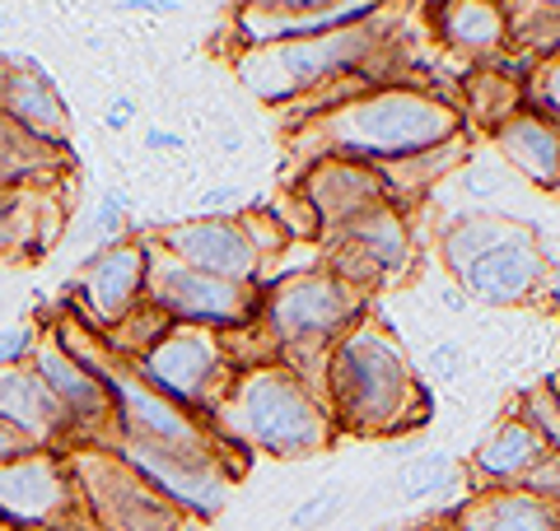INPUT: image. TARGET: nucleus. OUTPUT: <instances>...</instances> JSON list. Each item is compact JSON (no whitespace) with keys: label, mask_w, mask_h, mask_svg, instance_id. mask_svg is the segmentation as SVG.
Wrapping results in <instances>:
<instances>
[{"label":"nucleus","mask_w":560,"mask_h":531,"mask_svg":"<svg viewBox=\"0 0 560 531\" xmlns=\"http://www.w3.org/2000/svg\"><path fill=\"white\" fill-rule=\"evenodd\" d=\"M463 135V113L430 88L378 84L370 94L318 113L290 131L294 150L313 158H350V164H397Z\"/></svg>","instance_id":"nucleus-1"},{"label":"nucleus","mask_w":560,"mask_h":531,"mask_svg":"<svg viewBox=\"0 0 560 531\" xmlns=\"http://www.w3.org/2000/svg\"><path fill=\"white\" fill-rule=\"evenodd\" d=\"M323 397L337 429L360 438H388L425 424L430 397L416 382L407 354L374 317H360L327 354Z\"/></svg>","instance_id":"nucleus-2"},{"label":"nucleus","mask_w":560,"mask_h":531,"mask_svg":"<svg viewBox=\"0 0 560 531\" xmlns=\"http://www.w3.org/2000/svg\"><path fill=\"white\" fill-rule=\"evenodd\" d=\"M210 424L234 448L248 442V448H261L271 457H308L337 438L327 401L280 359L243 368Z\"/></svg>","instance_id":"nucleus-3"},{"label":"nucleus","mask_w":560,"mask_h":531,"mask_svg":"<svg viewBox=\"0 0 560 531\" xmlns=\"http://www.w3.org/2000/svg\"><path fill=\"white\" fill-rule=\"evenodd\" d=\"M440 252L463 294L490 308L533 304L551 280L547 247L533 224L510 215H458L444 228Z\"/></svg>","instance_id":"nucleus-4"},{"label":"nucleus","mask_w":560,"mask_h":531,"mask_svg":"<svg viewBox=\"0 0 560 531\" xmlns=\"http://www.w3.org/2000/svg\"><path fill=\"white\" fill-rule=\"evenodd\" d=\"M360 317H364V294L323 266V271H294L261 290L257 322L267 327L276 359L290 364L294 374L318 392L313 364L323 359V368H327L331 345H337Z\"/></svg>","instance_id":"nucleus-5"},{"label":"nucleus","mask_w":560,"mask_h":531,"mask_svg":"<svg viewBox=\"0 0 560 531\" xmlns=\"http://www.w3.org/2000/svg\"><path fill=\"white\" fill-rule=\"evenodd\" d=\"M378 20L331 28V33H318V38L243 47L238 51V80H243V88H253L261 103H294L304 94H318L323 84H337V80L370 66V57L383 47Z\"/></svg>","instance_id":"nucleus-6"},{"label":"nucleus","mask_w":560,"mask_h":531,"mask_svg":"<svg viewBox=\"0 0 560 531\" xmlns=\"http://www.w3.org/2000/svg\"><path fill=\"white\" fill-rule=\"evenodd\" d=\"M131 374L150 392L168 397L183 411L210 420L220 411L224 392L238 378V364L230 354V335L210 327H168L145 354L131 359Z\"/></svg>","instance_id":"nucleus-7"},{"label":"nucleus","mask_w":560,"mask_h":531,"mask_svg":"<svg viewBox=\"0 0 560 531\" xmlns=\"http://www.w3.org/2000/svg\"><path fill=\"white\" fill-rule=\"evenodd\" d=\"M61 457L94 531H187V512L160 499L113 448H66Z\"/></svg>","instance_id":"nucleus-8"},{"label":"nucleus","mask_w":560,"mask_h":531,"mask_svg":"<svg viewBox=\"0 0 560 531\" xmlns=\"http://www.w3.org/2000/svg\"><path fill=\"white\" fill-rule=\"evenodd\" d=\"M145 304L173 327L243 331L261 317V285H234V280L191 271L154 238H145Z\"/></svg>","instance_id":"nucleus-9"},{"label":"nucleus","mask_w":560,"mask_h":531,"mask_svg":"<svg viewBox=\"0 0 560 531\" xmlns=\"http://www.w3.org/2000/svg\"><path fill=\"white\" fill-rule=\"evenodd\" d=\"M113 452L127 462L140 481H145L160 499H168L187 518H215L230 494L234 467L206 452H183V448H164V442H145V438H117Z\"/></svg>","instance_id":"nucleus-10"},{"label":"nucleus","mask_w":560,"mask_h":531,"mask_svg":"<svg viewBox=\"0 0 560 531\" xmlns=\"http://www.w3.org/2000/svg\"><path fill=\"white\" fill-rule=\"evenodd\" d=\"M323 238H327V271L341 275L346 285H355L360 294L397 285L411 271V228L393 205L364 210V215L331 228Z\"/></svg>","instance_id":"nucleus-11"},{"label":"nucleus","mask_w":560,"mask_h":531,"mask_svg":"<svg viewBox=\"0 0 560 531\" xmlns=\"http://www.w3.org/2000/svg\"><path fill=\"white\" fill-rule=\"evenodd\" d=\"M80 518L84 512L61 452H24L0 467V527L5 531H61Z\"/></svg>","instance_id":"nucleus-12"},{"label":"nucleus","mask_w":560,"mask_h":531,"mask_svg":"<svg viewBox=\"0 0 560 531\" xmlns=\"http://www.w3.org/2000/svg\"><path fill=\"white\" fill-rule=\"evenodd\" d=\"M33 374L43 378L51 401L66 411L70 420V448H113L117 442V411H113V392L98 374H90L80 359L57 345V335H43L38 354H33Z\"/></svg>","instance_id":"nucleus-13"},{"label":"nucleus","mask_w":560,"mask_h":531,"mask_svg":"<svg viewBox=\"0 0 560 531\" xmlns=\"http://www.w3.org/2000/svg\"><path fill=\"white\" fill-rule=\"evenodd\" d=\"M75 312L80 322L108 335L145 304V238H121L113 247H94L75 280Z\"/></svg>","instance_id":"nucleus-14"},{"label":"nucleus","mask_w":560,"mask_h":531,"mask_svg":"<svg viewBox=\"0 0 560 531\" xmlns=\"http://www.w3.org/2000/svg\"><path fill=\"white\" fill-rule=\"evenodd\" d=\"M154 243H160L168 257H178L183 266H191V271L234 280V285H257L261 257L253 252V243L238 228L234 215H201V220L173 224Z\"/></svg>","instance_id":"nucleus-15"},{"label":"nucleus","mask_w":560,"mask_h":531,"mask_svg":"<svg viewBox=\"0 0 560 531\" xmlns=\"http://www.w3.org/2000/svg\"><path fill=\"white\" fill-rule=\"evenodd\" d=\"M378 5H331V0H271V5H243L234 14L238 24V43L243 47H271V43H294V38H318L331 28H350V24H370L378 20Z\"/></svg>","instance_id":"nucleus-16"},{"label":"nucleus","mask_w":560,"mask_h":531,"mask_svg":"<svg viewBox=\"0 0 560 531\" xmlns=\"http://www.w3.org/2000/svg\"><path fill=\"white\" fill-rule=\"evenodd\" d=\"M300 201L313 210L318 220V234H331V228L350 224L355 215L374 205H388V191H383V177L370 164H350V158H318L304 173Z\"/></svg>","instance_id":"nucleus-17"},{"label":"nucleus","mask_w":560,"mask_h":531,"mask_svg":"<svg viewBox=\"0 0 560 531\" xmlns=\"http://www.w3.org/2000/svg\"><path fill=\"white\" fill-rule=\"evenodd\" d=\"M0 424H5L10 434H20L28 448H38V452L70 448V420L28 364L0 368Z\"/></svg>","instance_id":"nucleus-18"},{"label":"nucleus","mask_w":560,"mask_h":531,"mask_svg":"<svg viewBox=\"0 0 560 531\" xmlns=\"http://www.w3.org/2000/svg\"><path fill=\"white\" fill-rule=\"evenodd\" d=\"M0 117L14 121L20 131H28L43 145H70V113L66 98L57 94L47 70L33 57H10V80H5V103H0Z\"/></svg>","instance_id":"nucleus-19"},{"label":"nucleus","mask_w":560,"mask_h":531,"mask_svg":"<svg viewBox=\"0 0 560 531\" xmlns=\"http://www.w3.org/2000/svg\"><path fill=\"white\" fill-rule=\"evenodd\" d=\"M551 452L556 448L533 429L528 420L510 415V420H500L495 429L486 434L477 457H471V471H477L481 481H490L486 489H518L541 462H547Z\"/></svg>","instance_id":"nucleus-20"},{"label":"nucleus","mask_w":560,"mask_h":531,"mask_svg":"<svg viewBox=\"0 0 560 531\" xmlns=\"http://www.w3.org/2000/svg\"><path fill=\"white\" fill-rule=\"evenodd\" d=\"M448 531H560V508L528 489H477Z\"/></svg>","instance_id":"nucleus-21"},{"label":"nucleus","mask_w":560,"mask_h":531,"mask_svg":"<svg viewBox=\"0 0 560 531\" xmlns=\"http://www.w3.org/2000/svg\"><path fill=\"white\" fill-rule=\"evenodd\" d=\"M495 145H500V154L510 158L523 177H528L533 187L560 191V127H551L547 117L518 108L495 131Z\"/></svg>","instance_id":"nucleus-22"},{"label":"nucleus","mask_w":560,"mask_h":531,"mask_svg":"<svg viewBox=\"0 0 560 531\" xmlns=\"http://www.w3.org/2000/svg\"><path fill=\"white\" fill-rule=\"evenodd\" d=\"M430 24L440 38L463 51V57H490L510 43V24H504V5H486V0H453V5H434Z\"/></svg>","instance_id":"nucleus-23"},{"label":"nucleus","mask_w":560,"mask_h":531,"mask_svg":"<svg viewBox=\"0 0 560 531\" xmlns=\"http://www.w3.org/2000/svg\"><path fill=\"white\" fill-rule=\"evenodd\" d=\"M61 210H51L43 187H14L0 191V257H33L51 238Z\"/></svg>","instance_id":"nucleus-24"},{"label":"nucleus","mask_w":560,"mask_h":531,"mask_svg":"<svg viewBox=\"0 0 560 531\" xmlns=\"http://www.w3.org/2000/svg\"><path fill=\"white\" fill-rule=\"evenodd\" d=\"M463 145H467V140L458 135V140H448V145H434V150H425V154H411V158H397V164H383L378 177H383V191H388V205H393V210L407 205V201H416L430 182L448 177L453 168H458V158L467 154Z\"/></svg>","instance_id":"nucleus-25"},{"label":"nucleus","mask_w":560,"mask_h":531,"mask_svg":"<svg viewBox=\"0 0 560 531\" xmlns=\"http://www.w3.org/2000/svg\"><path fill=\"white\" fill-rule=\"evenodd\" d=\"M518 108H523V80L504 75V70H477V75H467V117L477 127L500 131Z\"/></svg>","instance_id":"nucleus-26"},{"label":"nucleus","mask_w":560,"mask_h":531,"mask_svg":"<svg viewBox=\"0 0 560 531\" xmlns=\"http://www.w3.org/2000/svg\"><path fill=\"white\" fill-rule=\"evenodd\" d=\"M504 24H510V43L537 51V61L560 51V5H551V0H541V5H504Z\"/></svg>","instance_id":"nucleus-27"},{"label":"nucleus","mask_w":560,"mask_h":531,"mask_svg":"<svg viewBox=\"0 0 560 531\" xmlns=\"http://www.w3.org/2000/svg\"><path fill=\"white\" fill-rule=\"evenodd\" d=\"M523 108L560 127V51L556 57H541L528 70V80H523Z\"/></svg>","instance_id":"nucleus-28"},{"label":"nucleus","mask_w":560,"mask_h":531,"mask_svg":"<svg viewBox=\"0 0 560 531\" xmlns=\"http://www.w3.org/2000/svg\"><path fill=\"white\" fill-rule=\"evenodd\" d=\"M444 485H453V457L448 452H425L416 462L401 467L397 475V494L401 499H425V494H440Z\"/></svg>","instance_id":"nucleus-29"},{"label":"nucleus","mask_w":560,"mask_h":531,"mask_svg":"<svg viewBox=\"0 0 560 531\" xmlns=\"http://www.w3.org/2000/svg\"><path fill=\"white\" fill-rule=\"evenodd\" d=\"M127 224H131V201L121 191H103V201L94 210V238L98 247H113L127 238Z\"/></svg>","instance_id":"nucleus-30"},{"label":"nucleus","mask_w":560,"mask_h":531,"mask_svg":"<svg viewBox=\"0 0 560 531\" xmlns=\"http://www.w3.org/2000/svg\"><path fill=\"white\" fill-rule=\"evenodd\" d=\"M523 420H528L533 429L560 452V401L551 397V387H537V392H528V401H523Z\"/></svg>","instance_id":"nucleus-31"},{"label":"nucleus","mask_w":560,"mask_h":531,"mask_svg":"<svg viewBox=\"0 0 560 531\" xmlns=\"http://www.w3.org/2000/svg\"><path fill=\"white\" fill-rule=\"evenodd\" d=\"M43 335L33 322H20V327H5L0 331V368H20V364H33V354H38Z\"/></svg>","instance_id":"nucleus-32"},{"label":"nucleus","mask_w":560,"mask_h":531,"mask_svg":"<svg viewBox=\"0 0 560 531\" xmlns=\"http://www.w3.org/2000/svg\"><path fill=\"white\" fill-rule=\"evenodd\" d=\"M341 504H346V494H341V489H323V494H313V499H304L300 508L290 512V527H294V531H313V527H323V522H327Z\"/></svg>","instance_id":"nucleus-33"},{"label":"nucleus","mask_w":560,"mask_h":531,"mask_svg":"<svg viewBox=\"0 0 560 531\" xmlns=\"http://www.w3.org/2000/svg\"><path fill=\"white\" fill-rule=\"evenodd\" d=\"M238 201H243L238 187H215V191H206V197H201V210H206V215H224V210H234Z\"/></svg>","instance_id":"nucleus-34"},{"label":"nucleus","mask_w":560,"mask_h":531,"mask_svg":"<svg viewBox=\"0 0 560 531\" xmlns=\"http://www.w3.org/2000/svg\"><path fill=\"white\" fill-rule=\"evenodd\" d=\"M24 452H38V448H28V442L20 434H10L5 424H0V467L14 462V457H24Z\"/></svg>","instance_id":"nucleus-35"},{"label":"nucleus","mask_w":560,"mask_h":531,"mask_svg":"<svg viewBox=\"0 0 560 531\" xmlns=\"http://www.w3.org/2000/svg\"><path fill=\"white\" fill-rule=\"evenodd\" d=\"M131 117H136V103H131V98H117L113 113H108V127L121 131V127H131Z\"/></svg>","instance_id":"nucleus-36"},{"label":"nucleus","mask_w":560,"mask_h":531,"mask_svg":"<svg viewBox=\"0 0 560 531\" xmlns=\"http://www.w3.org/2000/svg\"><path fill=\"white\" fill-rule=\"evenodd\" d=\"M145 145H150V150H183V135L154 127V131H145Z\"/></svg>","instance_id":"nucleus-37"},{"label":"nucleus","mask_w":560,"mask_h":531,"mask_svg":"<svg viewBox=\"0 0 560 531\" xmlns=\"http://www.w3.org/2000/svg\"><path fill=\"white\" fill-rule=\"evenodd\" d=\"M453 359H458V350H453V345L434 350V368H440V374H448V368H453Z\"/></svg>","instance_id":"nucleus-38"},{"label":"nucleus","mask_w":560,"mask_h":531,"mask_svg":"<svg viewBox=\"0 0 560 531\" xmlns=\"http://www.w3.org/2000/svg\"><path fill=\"white\" fill-rule=\"evenodd\" d=\"M5 80H10V57L0 51V103H5Z\"/></svg>","instance_id":"nucleus-39"},{"label":"nucleus","mask_w":560,"mask_h":531,"mask_svg":"<svg viewBox=\"0 0 560 531\" xmlns=\"http://www.w3.org/2000/svg\"><path fill=\"white\" fill-rule=\"evenodd\" d=\"M551 397H556V401H560V378H556V382H551Z\"/></svg>","instance_id":"nucleus-40"},{"label":"nucleus","mask_w":560,"mask_h":531,"mask_svg":"<svg viewBox=\"0 0 560 531\" xmlns=\"http://www.w3.org/2000/svg\"><path fill=\"white\" fill-rule=\"evenodd\" d=\"M5 20H10V14H5V10H0V28H5Z\"/></svg>","instance_id":"nucleus-41"},{"label":"nucleus","mask_w":560,"mask_h":531,"mask_svg":"<svg viewBox=\"0 0 560 531\" xmlns=\"http://www.w3.org/2000/svg\"><path fill=\"white\" fill-rule=\"evenodd\" d=\"M0 531H5V527H0Z\"/></svg>","instance_id":"nucleus-42"}]
</instances>
